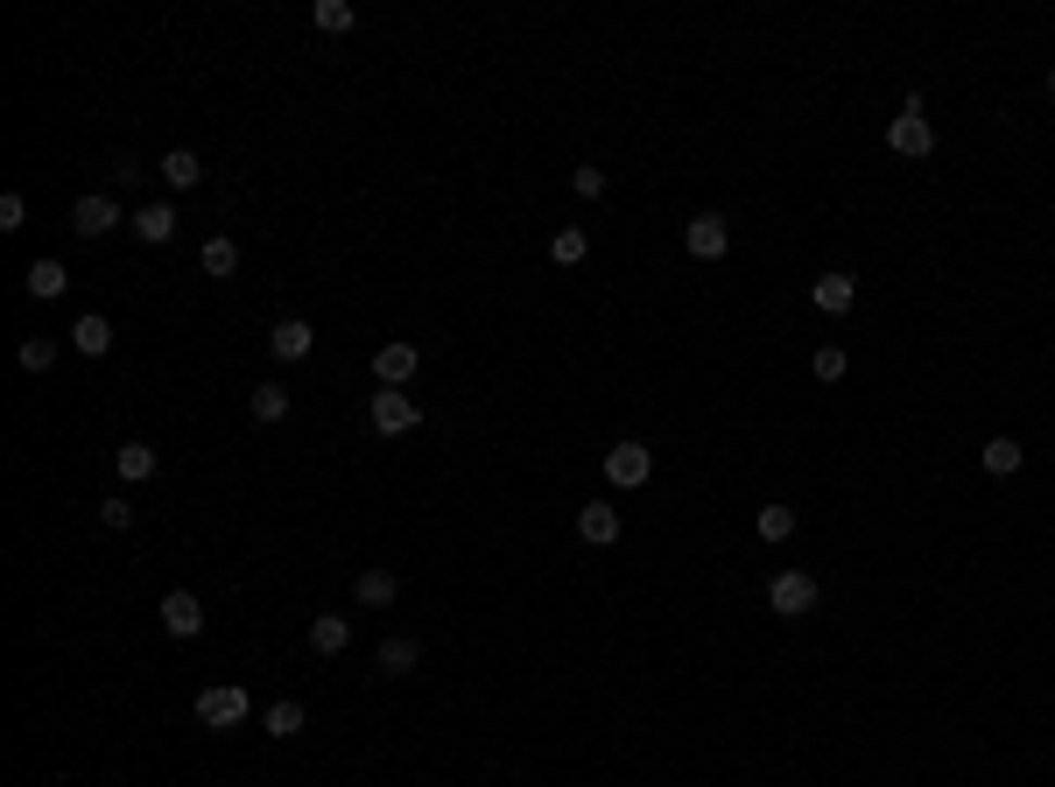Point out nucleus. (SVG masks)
Listing matches in <instances>:
<instances>
[{"mask_svg":"<svg viewBox=\"0 0 1055 787\" xmlns=\"http://www.w3.org/2000/svg\"><path fill=\"white\" fill-rule=\"evenodd\" d=\"M816 598H824V584H816L809 570H781L775 584H767V605H775V619H809Z\"/></svg>","mask_w":1055,"mask_h":787,"instance_id":"f257e3e1","label":"nucleus"},{"mask_svg":"<svg viewBox=\"0 0 1055 787\" xmlns=\"http://www.w3.org/2000/svg\"><path fill=\"white\" fill-rule=\"evenodd\" d=\"M887 148L894 155H908V162H922L929 148H935V127H929V113H922V99L908 92V106L894 113V127H887Z\"/></svg>","mask_w":1055,"mask_h":787,"instance_id":"f03ea898","label":"nucleus"},{"mask_svg":"<svg viewBox=\"0 0 1055 787\" xmlns=\"http://www.w3.org/2000/svg\"><path fill=\"white\" fill-rule=\"evenodd\" d=\"M605 479H613L619 493L648 485L655 479V450H648V443H613V450H605Z\"/></svg>","mask_w":1055,"mask_h":787,"instance_id":"7ed1b4c3","label":"nucleus"},{"mask_svg":"<svg viewBox=\"0 0 1055 787\" xmlns=\"http://www.w3.org/2000/svg\"><path fill=\"white\" fill-rule=\"evenodd\" d=\"M247 689L240 682H218V689H198V718L204 724H218V732H233V724H247Z\"/></svg>","mask_w":1055,"mask_h":787,"instance_id":"20e7f679","label":"nucleus"},{"mask_svg":"<svg viewBox=\"0 0 1055 787\" xmlns=\"http://www.w3.org/2000/svg\"><path fill=\"white\" fill-rule=\"evenodd\" d=\"M682 246H690V261H725V246H732V226H725L718 212H696L690 226H682Z\"/></svg>","mask_w":1055,"mask_h":787,"instance_id":"39448f33","label":"nucleus"},{"mask_svg":"<svg viewBox=\"0 0 1055 787\" xmlns=\"http://www.w3.org/2000/svg\"><path fill=\"white\" fill-rule=\"evenodd\" d=\"M162 633H169V640H198V633H204L198 591H169V598H162Z\"/></svg>","mask_w":1055,"mask_h":787,"instance_id":"423d86ee","label":"nucleus"},{"mask_svg":"<svg viewBox=\"0 0 1055 787\" xmlns=\"http://www.w3.org/2000/svg\"><path fill=\"white\" fill-rule=\"evenodd\" d=\"M415 422H423V408H415L401 388H380L374 394V429H380V436H409Z\"/></svg>","mask_w":1055,"mask_h":787,"instance_id":"0eeeda50","label":"nucleus"},{"mask_svg":"<svg viewBox=\"0 0 1055 787\" xmlns=\"http://www.w3.org/2000/svg\"><path fill=\"white\" fill-rule=\"evenodd\" d=\"M113 226H121V204L113 198H78L71 204V232H78V240H106Z\"/></svg>","mask_w":1055,"mask_h":787,"instance_id":"6e6552de","label":"nucleus"},{"mask_svg":"<svg viewBox=\"0 0 1055 787\" xmlns=\"http://www.w3.org/2000/svg\"><path fill=\"white\" fill-rule=\"evenodd\" d=\"M415 366H423V352H415V345H380L374 352V380H380V388H409Z\"/></svg>","mask_w":1055,"mask_h":787,"instance_id":"1a4fd4ad","label":"nucleus"},{"mask_svg":"<svg viewBox=\"0 0 1055 787\" xmlns=\"http://www.w3.org/2000/svg\"><path fill=\"white\" fill-rule=\"evenodd\" d=\"M310 345H317V331H310V323L303 317H281L275 323V331H267V352H275V359H310Z\"/></svg>","mask_w":1055,"mask_h":787,"instance_id":"9d476101","label":"nucleus"},{"mask_svg":"<svg viewBox=\"0 0 1055 787\" xmlns=\"http://www.w3.org/2000/svg\"><path fill=\"white\" fill-rule=\"evenodd\" d=\"M127 232H134L141 246H169V240H176V212H169V204H141V212L127 218Z\"/></svg>","mask_w":1055,"mask_h":787,"instance_id":"9b49d317","label":"nucleus"},{"mask_svg":"<svg viewBox=\"0 0 1055 787\" xmlns=\"http://www.w3.org/2000/svg\"><path fill=\"white\" fill-rule=\"evenodd\" d=\"M809 303L824 309V317H844V309L858 303V281H852V275H816V281H809Z\"/></svg>","mask_w":1055,"mask_h":787,"instance_id":"f8f14e48","label":"nucleus"},{"mask_svg":"<svg viewBox=\"0 0 1055 787\" xmlns=\"http://www.w3.org/2000/svg\"><path fill=\"white\" fill-rule=\"evenodd\" d=\"M352 598H360L366 612H388V605L401 598V576L394 570H360V576H352Z\"/></svg>","mask_w":1055,"mask_h":787,"instance_id":"ddd939ff","label":"nucleus"},{"mask_svg":"<svg viewBox=\"0 0 1055 787\" xmlns=\"http://www.w3.org/2000/svg\"><path fill=\"white\" fill-rule=\"evenodd\" d=\"M577 534H585L591 548H613V542H619V507H605V499L577 507Z\"/></svg>","mask_w":1055,"mask_h":787,"instance_id":"4468645a","label":"nucleus"},{"mask_svg":"<svg viewBox=\"0 0 1055 787\" xmlns=\"http://www.w3.org/2000/svg\"><path fill=\"white\" fill-rule=\"evenodd\" d=\"M346 647H352V619H338V612L310 619V655H346Z\"/></svg>","mask_w":1055,"mask_h":787,"instance_id":"2eb2a0df","label":"nucleus"},{"mask_svg":"<svg viewBox=\"0 0 1055 787\" xmlns=\"http://www.w3.org/2000/svg\"><path fill=\"white\" fill-rule=\"evenodd\" d=\"M71 345H78L85 359H106V352H113V323L92 309V317H78V323H71Z\"/></svg>","mask_w":1055,"mask_h":787,"instance_id":"dca6fc26","label":"nucleus"},{"mask_svg":"<svg viewBox=\"0 0 1055 787\" xmlns=\"http://www.w3.org/2000/svg\"><path fill=\"white\" fill-rule=\"evenodd\" d=\"M162 183H169V190H198L204 183V162L190 155V148H169V155H162Z\"/></svg>","mask_w":1055,"mask_h":787,"instance_id":"f3484780","label":"nucleus"},{"mask_svg":"<svg viewBox=\"0 0 1055 787\" xmlns=\"http://www.w3.org/2000/svg\"><path fill=\"white\" fill-rule=\"evenodd\" d=\"M64 289H71L64 261H28V295H36V303H56Z\"/></svg>","mask_w":1055,"mask_h":787,"instance_id":"a211bd4d","label":"nucleus"},{"mask_svg":"<svg viewBox=\"0 0 1055 787\" xmlns=\"http://www.w3.org/2000/svg\"><path fill=\"white\" fill-rule=\"evenodd\" d=\"M415 661H423V640H409V633L380 640V675H415Z\"/></svg>","mask_w":1055,"mask_h":787,"instance_id":"6ab92c4d","label":"nucleus"},{"mask_svg":"<svg viewBox=\"0 0 1055 787\" xmlns=\"http://www.w3.org/2000/svg\"><path fill=\"white\" fill-rule=\"evenodd\" d=\"M1020 457H1028V450H1020V443H1014V436H992V443H985V450H978V465H985V471H992V479H1014V471H1020Z\"/></svg>","mask_w":1055,"mask_h":787,"instance_id":"aec40b11","label":"nucleus"},{"mask_svg":"<svg viewBox=\"0 0 1055 787\" xmlns=\"http://www.w3.org/2000/svg\"><path fill=\"white\" fill-rule=\"evenodd\" d=\"M310 724V710L296 703V696H281V703H267V738H296Z\"/></svg>","mask_w":1055,"mask_h":787,"instance_id":"412c9836","label":"nucleus"},{"mask_svg":"<svg viewBox=\"0 0 1055 787\" xmlns=\"http://www.w3.org/2000/svg\"><path fill=\"white\" fill-rule=\"evenodd\" d=\"M113 465H121V479H127V485L155 479V450H148V443H121V450H113Z\"/></svg>","mask_w":1055,"mask_h":787,"instance_id":"4be33fe9","label":"nucleus"},{"mask_svg":"<svg viewBox=\"0 0 1055 787\" xmlns=\"http://www.w3.org/2000/svg\"><path fill=\"white\" fill-rule=\"evenodd\" d=\"M198 261H204V275H212V281H226L233 267H240V246H233V240H218V232H212V240L198 246Z\"/></svg>","mask_w":1055,"mask_h":787,"instance_id":"5701e85b","label":"nucleus"},{"mask_svg":"<svg viewBox=\"0 0 1055 787\" xmlns=\"http://www.w3.org/2000/svg\"><path fill=\"white\" fill-rule=\"evenodd\" d=\"M310 22H317L324 36H346V28L360 22V8H352V0H317V8H310Z\"/></svg>","mask_w":1055,"mask_h":787,"instance_id":"b1692460","label":"nucleus"},{"mask_svg":"<svg viewBox=\"0 0 1055 787\" xmlns=\"http://www.w3.org/2000/svg\"><path fill=\"white\" fill-rule=\"evenodd\" d=\"M247 408H254V422H281V415H289V388H275V380H267V388L247 394Z\"/></svg>","mask_w":1055,"mask_h":787,"instance_id":"393cba45","label":"nucleus"},{"mask_svg":"<svg viewBox=\"0 0 1055 787\" xmlns=\"http://www.w3.org/2000/svg\"><path fill=\"white\" fill-rule=\"evenodd\" d=\"M585 254H591V240H585V232H577V226H563L556 240H549V261H556V267H577Z\"/></svg>","mask_w":1055,"mask_h":787,"instance_id":"a878e982","label":"nucleus"},{"mask_svg":"<svg viewBox=\"0 0 1055 787\" xmlns=\"http://www.w3.org/2000/svg\"><path fill=\"white\" fill-rule=\"evenodd\" d=\"M753 528H761V542H789V534H795V507H761Z\"/></svg>","mask_w":1055,"mask_h":787,"instance_id":"bb28decb","label":"nucleus"},{"mask_svg":"<svg viewBox=\"0 0 1055 787\" xmlns=\"http://www.w3.org/2000/svg\"><path fill=\"white\" fill-rule=\"evenodd\" d=\"M809 373H816V380H824V388H838V380H844V373H852V359H844V352H838V345H824V352H816V359H809Z\"/></svg>","mask_w":1055,"mask_h":787,"instance_id":"cd10ccee","label":"nucleus"},{"mask_svg":"<svg viewBox=\"0 0 1055 787\" xmlns=\"http://www.w3.org/2000/svg\"><path fill=\"white\" fill-rule=\"evenodd\" d=\"M50 366H56V345H50V338H28V345H22V373H50Z\"/></svg>","mask_w":1055,"mask_h":787,"instance_id":"c85d7f7f","label":"nucleus"},{"mask_svg":"<svg viewBox=\"0 0 1055 787\" xmlns=\"http://www.w3.org/2000/svg\"><path fill=\"white\" fill-rule=\"evenodd\" d=\"M570 190H577V198H605V169H599V162L570 169Z\"/></svg>","mask_w":1055,"mask_h":787,"instance_id":"c756f323","label":"nucleus"},{"mask_svg":"<svg viewBox=\"0 0 1055 787\" xmlns=\"http://www.w3.org/2000/svg\"><path fill=\"white\" fill-rule=\"evenodd\" d=\"M99 528H113V534L134 528V507H127V499H106V507H99Z\"/></svg>","mask_w":1055,"mask_h":787,"instance_id":"7c9ffc66","label":"nucleus"},{"mask_svg":"<svg viewBox=\"0 0 1055 787\" xmlns=\"http://www.w3.org/2000/svg\"><path fill=\"white\" fill-rule=\"evenodd\" d=\"M22 218H28V204L8 190V198H0V232H22Z\"/></svg>","mask_w":1055,"mask_h":787,"instance_id":"2f4dec72","label":"nucleus"},{"mask_svg":"<svg viewBox=\"0 0 1055 787\" xmlns=\"http://www.w3.org/2000/svg\"><path fill=\"white\" fill-rule=\"evenodd\" d=\"M1048 99H1055V71H1048Z\"/></svg>","mask_w":1055,"mask_h":787,"instance_id":"473e14b6","label":"nucleus"}]
</instances>
